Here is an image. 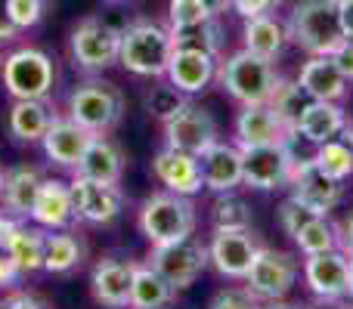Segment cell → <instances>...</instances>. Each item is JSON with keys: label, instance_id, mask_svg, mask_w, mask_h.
Wrapping results in <instances>:
<instances>
[{"label": "cell", "instance_id": "cell-1", "mask_svg": "<svg viewBox=\"0 0 353 309\" xmlns=\"http://www.w3.org/2000/svg\"><path fill=\"white\" fill-rule=\"evenodd\" d=\"M288 41L310 56H332L347 37L338 16V0H301L285 25Z\"/></svg>", "mask_w": 353, "mask_h": 309}, {"label": "cell", "instance_id": "cell-2", "mask_svg": "<svg viewBox=\"0 0 353 309\" xmlns=\"http://www.w3.org/2000/svg\"><path fill=\"white\" fill-rule=\"evenodd\" d=\"M174 53L171 28H161L155 22H134L121 28V43H118V62L130 74L140 78H161L168 72V62Z\"/></svg>", "mask_w": 353, "mask_h": 309}, {"label": "cell", "instance_id": "cell-3", "mask_svg": "<svg viewBox=\"0 0 353 309\" xmlns=\"http://www.w3.org/2000/svg\"><path fill=\"white\" fill-rule=\"evenodd\" d=\"M217 81L236 103L261 105V103H270L276 84H279V74H276L270 59L254 56L251 50H242V53H232L217 68Z\"/></svg>", "mask_w": 353, "mask_h": 309}, {"label": "cell", "instance_id": "cell-4", "mask_svg": "<svg viewBox=\"0 0 353 309\" xmlns=\"http://www.w3.org/2000/svg\"><path fill=\"white\" fill-rule=\"evenodd\" d=\"M140 229L149 244H168L176 238L192 235L195 229V207L186 195L159 192L143 201L140 207Z\"/></svg>", "mask_w": 353, "mask_h": 309}, {"label": "cell", "instance_id": "cell-5", "mask_svg": "<svg viewBox=\"0 0 353 309\" xmlns=\"http://www.w3.org/2000/svg\"><path fill=\"white\" fill-rule=\"evenodd\" d=\"M121 111H124L121 90L105 84V81H87V84L74 87L72 96H68V118L97 136L109 134L121 121Z\"/></svg>", "mask_w": 353, "mask_h": 309}, {"label": "cell", "instance_id": "cell-6", "mask_svg": "<svg viewBox=\"0 0 353 309\" xmlns=\"http://www.w3.org/2000/svg\"><path fill=\"white\" fill-rule=\"evenodd\" d=\"M56 68L41 50H16L3 59V87L12 99H47L53 90Z\"/></svg>", "mask_w": 353, "mask_h": 309}, {"label": "cell", "instance_id": "cell-7", "mask_svg": "<svg viewBox=\"0 0 353 309\" xmlns=\"http://www.w3.org/2000/svg\"><path fill=\"white\" fill-rule=\"evenodd\" d=\"M208 263H211L208 248L192 235L176 238V242L168 244H152V254H149V266L165 275L176 291L192 285Z\"/></svg>", "mask_w": 353, "mask_h": 309}, {"label": "cell", "instance_id": "cell-8", "mask_svg": "<svg viewBox=\"0 0 353 309\" xmlns=\"http://www.w3.org/2000/svg\"><path fill=\"white\" fill-rule=\"evenodd\" d=\"M294 279H298V263L285 251L261 248L251 263L248 275H245V288L254 294L257 300H282L292 291Z\"/></svg>", "mask_w": 353, "mask_h": 309}, {"label": "cell", "instance_id": "cell-9", "mask_svg": "<svg viewBox=\"0 0 353 309\" xmlns=\"http://www.w3.org/2000/svg\"><path fill=\"white\" fill-rule=\"evenodd\" d=\"M292 170H294V158L288 152V142L242 149V182L251 189L270 192V189L288 186Z\"/></svg>", "mask_w": 353, "mask_h": 309}, {"label": "cell", "instance_id": "cell-10", "mask_svg": "<svg viewBox=\"0 0 353 309\" xmlns=\"http://www.w3.org/2000/svg\"><path fill=\"white\" fill-rule=\"evenodd\" d=\"M118 43H121V31H115L112 25L99 22V19H84V22L72 31L74 65L87 68V72H99V68L115 65Z\"/></svg>", "mask_w": 353, "mask_h": 309}, {"label": "cell", "instance_id": "cell-11", "mask_svg": "<svg viewBox=\"0 0 353 309\" xmlns=\"http://www.w3.org/2000/svg\"><path fill=\"white\" fill-rule=\"evenodd\" d=\"M304 279L307 288L323 300L353 297V269H350V257L344 251H325V254L307 257Z\"/></svg>", "mask_w": 353, "mask_h": 309}, {"label": "cell", "instance_id": "cell-12", "mask_svg": "<svg viewBox=\"0 0 353 309\" xmlns=\"http://www.w3.org/2000/svg\"><path fill=\"white\" fill-rule=\"evenodd\" d=\"M72 198H74L78 220L93 223V226L115 223L124 207V195H121V189H118V182L87 180V176H78V173H74V180H72Z\"/></svg>", "mask_w": 353, "mask_h": 309}, {"label": "cell", "instance_id": "cell-13", "mask_svg": "<svg viewBox=\"0 0 353 309\" xmlns=\"http://www.w3.org/2000/svg\"><path fill=\"white\" fill-rule=\"evenodd\" d=\"M165 142L189 155H201L211 142H217V124L201 105L183 103L180 111L165 121Z\"/></svg>", "mask_w": 353, "mask_h": 309}, {"label": "cell", "instance_id": "cell-14", "mask_svg": "<svg viewBox=\"0 0 353 309\" xmlns=\"http://www.w3.org/2000/svg\"><path fill=\"white\" fill-rule=\"evenodd\" d=\"M288 186H292L294 201L307 204L310 211L323 213V217L341 201V180L325 173V170L316 164V158H310V161H294Z\"/></svg>", "mask_w": 353, "mask_h": 309}, {"label": "cell", "instance_id": "cell-15", "mask_svg": "<svg viewBox=\"0 0 353 309\" xmlns=\"http://www.w3.org/2000/svg\"><path fill=\"white\" fill-rule=\"evenodd\" d=\"M257 242L251 238V229H214V238L208 244V257H211L214 269L226 279H245L257 257Z\"/></svg>", "mask_w": 353, "mask_h": 309}, {"label": "cell", "instance_id": "cell-16", "mask_svg": "<svg viewBox=\"0 0 353 309\" xmlns=\"http://www.w3.org/2000/svg\"><path fill=\"white\" fill-rule=\"evenodd\" d=\"M93 140H97V134H90V130L81 127V124L72 121V118H53L47 134H43V140H41V146H43V155H47L53 164L74 170Z\"/></svg>", "mask_w": 353, "mask_h": 309}, {"label": "cell", "instance_id": "cell-17", "mask_svg": "<svg viewBox=\"0 0 353 309\" xmlns=\"http://www.w3.org/2000/svg\"><path fill=\"white\" fill-rule=\"evenodd\" d=\"M137 266H140V263H134V260H112V257L109 260H99L90 275L93 297L109 309H128Z\"/></svg>", "mask_w": 353, "mask_h": 309}, {"label": "cell", "instance_id": "cell-18", "mask_svg": "<svg viewBox=\"0 0 353 309\" xmlns=\"http://www.w3.org/2000/svg\"><path fill=\"white\" fill-rule=\"evenodd\" d=\"M236 136H239V149L245 146H273V142H288L292 130L279 121L270 103L261 105H242L236 118Z\"/></svg>", "mask_w": 353, "mask_h": 309}, {"label": "cell", "instance_id": "cell-19", "mask_svg": "<svg viewBox=\"0 0 353 309\" xmlns=\"http://www.w3.org/2000/svg\"><path fill=\"white\" fill-rule=\"evenodd\" d=\"M201 182L211 192H232L242 186V149L226 146V142H211L199 155Z\"/></svg>", "mask_w": 353, "mask_h": 309}, {"label": "cell", "instance_id": "cell-20", "mask_svg": "<svg viewBox=\"0 0 353 309\" xmlns=\"http://www.w3.org/2000/svg\"><path fill=\"white\" fill-rule=\"evenodd\" d=\"M165 74L180 93H199V90H205L214 81V74H217V56L201 53V50L174 47Z\"/></svg>", "mask_w": 353, "mask_h": 309}, {"label": "cell", "instance_id": "cell-21", "mask_svg": "<svg viewBox=\"0 0 353 309\" xmlns=\"http://www.w3.org/2000/svg\"><path fill=\"white\" fill-rule=\"evenodd\" d=\"M155 176L161 180V186H168V192L176 195H195L205 182H201V167H199V155L180 152V149H161L152 161Z\"/></svg>", "mask_w": 353, "mask_h": 309}, {"label": "cell", "instance_id": "cell-22", "mask_svg": "<svg viewBox=\"0 0 353 309\" xmlns=\"http://www.w3.org/2000/svg\"><path fill=\"white\" fill-rule=\"evenodd\" d=\"M31 220L37 226H47V229H65V226H72L78 220L72 186H65L59 180H43L41 192L34 198V207H31Z\"/></svg>", "mask_w": 353, "mask_h": 309}, {"label": "cell", "instance_id": "cell-23", "mask_svg": "<svg viewBox=\"0 0 353 309\" xmlns=\"http://www.w3.org/2000/svg\"><path fill=\"white\" fill-rule=\"evenodd\" d=\"M298 84L310 93V99H323V103H338L344 99L350 81L341 74L332 56H310L298 74Z\"/></svg>", "mask_w": 353, "mask_h": 309}, {"label": "cell", "instance_id": "cell-24", "mask_svg": "<svg viewBox=\"0 0 353 309\" xmlns=\"http://www.w3.org/2000/svg\"><path fill=\"white\" fill-rule=\"evenodd\" d=\"M344 130H347V115H344L341 105L313 99L304 109V115H301L294 134H301L307 142H313V146H323V142H329V140H338V134H344Z\"/></svg>", "mask_w": 353, "mask_h": 309}, {"label": "cell", "instance_id": "cell-25", "mask_svg": "<svg viewBox=\"0 0 353 309\" xmlns=\"http://www.w3.org/2000/svg\"><path fill=\"white\" fill-rule=\"evenodd\" d=\"M41 173L34 167H12L0 176V195H3V207L16 217H31L34 198L41 192Z\"/></svg>", "mask_w": 353, "mask_h": 309}, {"label": "cell", "instance_id": "cell-26", "mask_svg": "<svg viewBox=\"0 0 353 309\" xmlns=\"http://www.w3.org/2000/svg\"><path fill=\"white\" fill-rule=\"evenodd\" d=\"M121 170H124L121 149H118L112 140L97 136V140L87 146V152L78 161L74 173L87 176V180H99V182H118V180H121Z\"/></svg>", "mask_w": 353, "mask_h": 309}, {"label": "cell", "instance_id": "cell-27", "mask_svg": "<svg viewBox=\"0 0 353 309\" xmlns=\"http://www.w3.org/2000/svg\"><path fill=\"white\" fill-rule=\"evenodd\" d=\"M50 121L53 115L43 99H16L10 109V134L22 142H41Z\"/></svg>", "mask_w": 353, "mask_h": 309}, {"label": "cell", "instance_id": "cell-28", "mask_svg": "<svg viewBox=\"0 0 353 309\" xmlns=\"http://www.w3.org/2000/svg\"><path fill=\"white\" fill-rule=\"evenodd\" d=\"M174 294L176 288L161 273H155L152 266H137L130 285V309H165Z\"/></svg>", "mask_w": 353, "mask_h": 309}, {"label": "cell", "instance_id": "cell-29", "mask_svg": "<svg viewBox=\"0 0 353 309\" xmlns=\"http://www.w3.org/2000/svg\"><path fill=\"white\" fill-rule=\"evenodd\" d=\"M288 41V31L282 22H276L270 12L263 16H254L245 22V50H251L254 56H263V59L273 62L276 56L282 53Z\"/></svg>", "mask_w": 353, "mask_h": 309}, {"label": "cell", "instance_id": "cell-30", "mask_svg": "<svg viewBox=\"0 0 353 309\" xmlns=\"http://www.w3.org/2000/svg\"><path fill=\"white\" fill-rule=\"evenodd\" d=\"M310 103H313L310 93H307L304 87L298 84V81H282V78H279V84H276L273 96H270V109L279 115V121L285 124L292 134L298 130L301 115H304V109Z\"/></svg>", "mask_w": 353, "mask_h": 309}, {"label": "cell", "instance_id": "cell-31", "mask_svg": "<svg viewBox=\"0 0 353 309\" xmlns=\"http://www.w3.org/2000/svg\"><path fill=\"white\" fill-rule=\"evenodd\" d=\"M84 260V244L68 232L43 235V269L47 273H68Z\"/></svg>", "mask_w": 353, "mask_h": 309}, {"label": "cell", "instance_id": "cell-32", "mask_svg": "<svg viewBox=\"0 0 353 309\" xmlns=\"http://www.w3.org/2000/svg\"><path fill=\"white\" fill-rule=\"evenodd\" d=\"M174 47H186V50H201V53L220 56V43H223V28H220L217 16L205 19L199 25H189V28H171Z\"/></svg>", "mask_w": 353, "mask_h": 309}, {"label": "cell", "instance_id": "cell-33", "mask_svg": "<svg viewBox=\"0 0 353 309\" xmlns=\"http://www.w3.org/2000/svg\"><path fill=\"white\" fill-rule=\"evenodd\" d=\"M6 254L12 257L19 273H37V269H43V232L19 226L12 242L6 244Z\"/></svg>", "mask_w": 353, "mask_h": 309}, {"label": "cell", "instance_id": "cell-34", "mask_svg": "<svg viewBox=\"0 0 353 309\" xmlns=\"http://www.w3.org/2000/svg\"><path fill=\"white\" fill-rule=\"evenodd\" d=\"M211 223H214V229L239 232V229H251L254 217H251V207L245 204L242 198L223 192V198H217L214 207H211Z\"/></svg>", "mask_w": 353, "mask_h": 309}, {"label": "cell", "instance_id": "cell-35", "mask_svg": "<svg viewBox=\"0 0 353 309\" xmlns=\"http://www.w3.org/2000/svg\"><path fill=\"white\" fill-rule=\"evenodd\" d=\"M294 242H298V248L304 251L307 257H313V254H325V251H335L338 235H335V226H332L325 217H313L310 223H307L304 229L294 235Z\"/></svg>", "mask_w": 353, "mask_h": 309}, {"label": "cell", "instance_id": "cell-36", "mask_svg": "<svg viewBox=\"0 0 353 309\" xmlns=\"http://www.w3.org/2000/svg\"><path fill=\"white\" fill-rule=\"evenodd\" d=\"M313 158H316L319 167L329 176H335V180H347L353 173V146H347V142H341V140L323 142Z\"/></svg>", "mask_w": 353, "mask_h": 309}, {"label": "cell", "instance_id": "cell-37", "mask_svg": "<svg viewBox=\"0 0 353 309\" xmlns=\"http://www.w3.org/2000/svg\"><path fill=\"white\" fill-rule=\"evenodd\" d=\"M183 103H186V99H183V93L176 90L174 84H171V87H155V90L146 96V109H149V115L159 118L161 124H165L168 118H174L176 111H180V105H183Z\"/></svg>", "mask_w": 353, "mask_h": 309}, {"label": "cell", "instance_id": "cell-38", "mask_svg": "<svg viewBox=\"0 0 353 309\" xmlns=\"http://www.w3.org/2000/svg\"><path fill=\"white\" fill-rule=\"evenodd\" d=\"M168 19H171V28H189V25H199L205 19H211V12L199 0H171Z\"/></svg>", "mask_w": 353, "mask_h": 309}, {"label": "cell", "instance_id": "cell-39", "mask_svg": "<svg viewBox=\"0 0 353 309\" xmlns=\"http://www.w3.org/2000/svg\"><path fill=\"white\" fill-rule=\"evenodd\" d=\"M313 217H323V213H316V211H310L307 204H301V201H294V198H288L285 204L279 207V223H282V229L288 232V235H298L301 229H304L307 223H310Z\"/></svg>", "mask_w": 353, "mask_h": 309}, {"label": "cell", "instance_id": "cell-40", "mask_svg": "<svg viewBox=\"0 0 353 309\" xmlns=\"http://www.w3.org/2000/svg\"><path fill=\"white\" fill-rule=\"evenodd\" d=\"M3 6H6L12 22L19 25V31L34 28V25L43 19V0H3Z\"/></svg>", "mask_w": 353, "mask_h": 309}, {"label": "cell", "instance_id": "cell-41", "mask_svg": "<svg viewBox=\"0 0 353 309\" xmlns=\"http://www.w3.org/2000/svg\"><path fill=\"white\" fill-rule=\"evenodd\" d=\"M211 309H261V303L248 288H226L211 300Z\"/></svg>", "mask_w": 353, "mask_h": 309}, {"label": "cell", "instance_id": "cell-42", "mask_svg": "<svg viewBox=\"0 0 353 309\" xmlns=\"http://www.w3.org/2000/svg\"><path fill=\"white\" fill-rule=\"evenodd\" d=\"M230 10H236L245 19H254L273 10V0H230Z\"/></svg>", "mask_w": 353, "mask_h": 309}, {"label": "cell", "instance_id": "cell-43", "mask_svg": "<svg viewBox=\"0 0 353 309\" xmlns=\"http://www.w3.org/2000/svg\"><path fill=\"white\" fill-rule=\"evenodd\" d=\"M332 59H335V65L341 68L344 78L353 81V41H350V37L335 50V53H332Z\"/></svg>", "mask_w": 353, "mask_h": 309}, {"label": "cell", "instance_id": "cell-44", "mask_svg": "<svg viewBox=\"0 0 353 309\" xmlns=\"http://www.w3.org/2000/svg\"><path fill=\"white\" fill-rule=\"evenodd\" d=\"M19 220H12L10 213H0V251H6V244L12 242V235L19 232Z\"/></svg>", "mask_w": 353, "mask_h": 309}, {"label": "cell", "instance_id": "cell-45", "mask_svg": "<svg viewBox=\"0 0 353 309\" xmlns=\"http://www.w3.org/2000/svg\"><path fill=\"white\" fill-rule=\"evenodd\" d=\"M19 275V266L12 263V257L6 254V251H0V288L3 285H12Z\"/></svg>", "mask_w": 353, "mask_h": 309}, {"label": "cell", "instance_id": "cell-46", "mask_svg": "<svg viewBox=\"0 0 353 309\" xmlns=\"http://www.w3.org/2000/svg\"><path fill=\"white\" fill-rule=\"evenodd\" d=\"M16 34H19V25L12 22L10 12H6V6L0 3V43H10Z\"/></svg>", "mask_w": 353, "mask_h": 309}, {"label": "cell", "instance_id": "cell-47", "mask_svg": "<svg viewBox=\"0 0 353 309\" xmlns=\"http://www.w3.org/2000/svg\"><path fill=\"white\" fill-rule=\"evenodd\" d=\"M6 309H43V303L37 297H31V294H12V297H6Z\"/></svg>", "mask_w": 353, "mask_h": 309}, {"label": "cell", "instance_id": "cell-48", "mask_svg": "<svg viewBox=\"0 0 353 309\" xmlns=\"http://www.w3.org/2000/svg\"><path fill=\"white\" fill-rule=\"evenodd\" d=\"M338 16H341L344 37L353 41V0H338Z\"/></svg>", "mask_w": 353, "mask_h": 309}, {"label": "cell", "instance_id": "cell-49", "mask_svg": "<svg viewBox=\"0 0 353 309\" xmlns=\"http://www.w3.org/2000/svg\"><path fill=\"white\" fill-rule=\"evenodd\" d=\"M341 251L347 257H353V217L344 220V226H341Z\"/></svg>", "mask_w": 353, "mask_h": 309}, {"label": "cell", "instance_id": "cell-50", "mask_svg": "<svg viewBox=\"0 0 353 309\" xmlns=\"http://www.w3.org/2000/svg\"><path fill=\"white\" fill-rule=\"evenodd\" d=\"M201 6H205L211 16H220V12H226L230 10V0H199Z\"/></svg>", "mask_w": 353, "mask_h": 309}, {"label": "cell", "instance_id": "cell-51", "mask_svg": "<svg viewBox=\"0 0 353 309\" xmlns=\"http://www.w3.org/2000/svg\"><path fill=\"white\" fill-rule=\"evenodd\" d=\"M304 309H353V306H347L344 300H323V297H319L316 303H310V306H304Z\"/></svg>", "mask_w": 353, "mask_h": 309}, {"label": "cell", "instance_id": "cell-52", "mask_svg": "<svg viewBox=\"0 0 353 309\" xmlns=\"http://www.w3.org/2000/svg\"><path fill=\"white\" fill-rule=\"evenodd\" d=\"M261 309H304V306H292V303H282V300H270V303L261 306Z\"/></svg>", "mask_w": 353, "mask_h": 309}, {"label": "cell", "instance_id": "cell-53", "mask_svg": "<svg viewBox=\"0 0 353 309\" xmlns=\"http://www.w3.org/2000/svg\"><path fill=\"white\" fill-rule=\"evenodd\" d=\"M279 3H285V0H273V6H279Z\"/></svg>", "mask_w": 353, "mask_h": 309}, {"label": "cell", "instance_id": "cell-54", "mask_svg": "<svg viewBox=\"0 0 353 309\" xmlns=\"http://www.w3.org/2000/svg\"><path fill=\"white\" fill-rule=\"evenodd\" d=\"M0 309H6V300H0Z\"/></svg>", "mask_w": 353, "mask_h": 309}, {"label": "cell", "instance_id": "cell-55", "mask_svg": "<svg viewBox=\"0 0 353 309\" xmlns=\"http://www.w3.org/2000/svg\"><path fill=\"white\" fill-rule=\"evenodd\" d=\"M350 269H353V257H350Z\"/></svg>", "mask_w": 353, "mask_h": 309}, {"label": "cell", "instance_id": "cell-56", "mask_svg": "<svg viewBox=\"0 0 353 309\" xmlns=\"http://www.w3.org/2000/svg\"><path fill=\"white\" fill-rule=\"evenodd\" d=\"M0 3H3V0H0Z\"/></svg>", "mask_w": 353, "mask_h": 309}]
</instances>
